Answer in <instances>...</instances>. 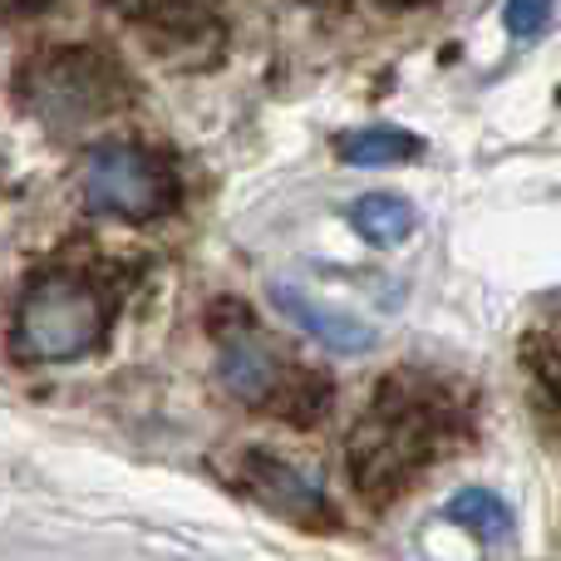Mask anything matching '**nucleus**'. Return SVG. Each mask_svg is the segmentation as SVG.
<instances>
[{
    "label": "nucleus",
    "instance_id": "1",
    "mask_svg": "<svg viewBox=\"0 0 561 561\" xmlns=\"http://www.w3.org/2000/svg\"><path fill=\"white\" fill-rule=\"evenodd\" d=\"M473 404L438 369H389L350 428V478L369 503H394L468 438Z\"/></svg>",
    "mask_w": 561,
    "mask_h": 561
},
{
    "label": "nucleus",
    "instance_id": "2",
    "mask_svg": "<svg viewBox=\"0 0 561 561\" xmlns=\"http://www.w3.org/2000/svg\"><path fill=\"white\" fill-rule=\"evenodd\" d=\"M222 385L256 414H272L280 424H320L335 399L330 379L296 359L286 345H276L266 330L232 325L222 330Z\"/></svg>",
    "mask_w": 561,
    "mask_h": 561
},
{
    "label": "nucleus",
    "instance_id": "3",
    "mask_svg": "<svg viewBox=\"0 0 561 561\" xmlns=\"http://www.w3.org/2000/svg\"><path fill=\"white\" fill-rule=\"evenodd\" d=\"M114 300L89 276L55 272L25 290L15 316V350L25 359H79L108 335Z\"/></svg>",
    "mask_w": 561,
    "mask_h": 561
},
{
    "label": "nucleus",
    "instance_id": "4",
    "mask_svg": "<svg viewBox=\"0 0 561 561\" xmlns=\"http://www.w3.org/2000/svg\"><path fill=\"white\" fill-rule=\"evenodd\" d=\"M20 99L30 104V114H35L39 124L84 128V124L108 118L114 108H124L128 89L104 55L55 49V55H39L35 65L20 75Z\"/></svg>",
    "mask_w": 561,
    "mask_h": 561
},
{
    "label": "nucleus",
    "instance_id": "5",
    "mask_svg": "<svg viewBox=\"0 0 561 561\" xmlns=\"http://www.w3.org/2000/svg\"><path fill=\"white\" fill-rule=\"evenodd\" d=\"M84 203L124 222H153L173 207V178L144 148H99L84 168Z\"/></svg>",
    "mask_w": 561,
    "mask_h": 561
},
{
    "label": "nucleus",
    "instance_id": "6",
    "mask_svg": "<svg viewBox=\"0 0 561 561\" xmlns=\"http://www.w3.org/2000/svg\"><path fill=\"white\" fill-rule=\"evenodd\" d=\"M108 5L173 65H203L222 45L213 0H108Z\"/></svg>",
    "mask_w": 561,
    "mask_h": 561
},
{
    "label": "nucleus",
    "instance_id": "7",
    "mask_svg": "<svg viewBox=\"0 0 561 561\" xmlns=\"http://www.w3.org/2000/svg\"><path fill=\"white\" fill-rule=\"evenodd\" d=\"M232 478L252 503H262L266 513L286 517V523L310 527V533L335 527V513H330L325 493H320L306 473H296V468L280 463V458H272V454H242V463H237Z\"/></svg>",
    "mask_w": 561,
    "mask_h": 561
},
{
    "label": "nucleus",
    "instance_id": "8",
    "mask_svg": "<svg viewBox=\"0 0 561 561\" xmlns=\"http://www.w3.org/2000/svg\"><path fill=\"white\" fill-rule=\"evenodd\" d=\"M272 300L300 335L320 340V345L340 350V355H365V350L375 345V330H369L359 316L335 310V306H320L316 296H306V290H296V286H272Z\"/></svg>",
    "mask_w": 561,
    "mask_h": 561
},
{
    "label": "nucleus",
    "instance_id": "9",
    "mask_svg": "<svg viewBox=\"0 0 561 561\" xmlns=\"http://www.w3.org/2000/svg\"><path fill=\"white\" fill-rule=\"evenodd\" d=\"M523 369H527V394H533L537 414L561 438V330H527Z\"/></svg>",
    "mask_w": 561,
    "mask_h": 561
},
{
    "label": "nucleus",
    "instance_id": "10",
    "mask_svg": "<svg viewBox=\"0 0 561 561\" xmlns=\"http://www.w3.org/2000/svg\"><path fill=\"white\" fill-rule=\"evenodd\" d=\"M350 222H355V232L365 237L369 247H399L414 237V207L404 203L399 193H369L355 203V213H350Z\"/></svg>",
    "mask_w": 561,
    "mask_h": 561
},
{
    "label": "nucleus",
    "instance_id": "11",
    "mask_svg": "<svg viewBox=\"0 0 561 561\" xmlns=\"http://www.w3.org/2000/svg\"><path fill=\"white\" fill-rule=\"evenodd\" d=\"M340 158L350 168H394L419 158V138L404 128H355L340 138Z\"/></svg>",
    "mask_w": 561,
    "mask_h": 561
},
{
    "label": "nucleus",
    "instance_id": "12",
    "mask_svg": "<svg viewBox=\"0 0 561 561\" xmlns=\"http://www.w3.org/2000/svg\"><path fill=\"white\" fill-rule=\"evenodd\" d=\"M448 523L468 527V533L478 537V542H503L507 533H513V513H507L503 497L483 493V488H468V493H458L454 503L444 507Z\"/></svg>",
    "mask_w": 561,
    "mask_h": 561
},
{
    "label": "nucleus",
    "instance_id": "13",
    "mask_svg": "<svg viewBox=\"0 0 561 561\" xmlns=\"http://www.w3.org/2000/svg\"><path fill=\"white\" fill-rule=\"evenodd\" d=\"M552 5H557V0H507L503 20H507V30H513L517 39H533V35H542V30H547Z\"/></svg>",
    "mask_w": 561,
    "mask_h": 561
},
{
    "label": "nucleus",
    "instance_id": "14",
    "mask_svg": "<svg viewBox=\"0 0 561 561\" xmlns=\"http://www.w3.org/2000/svg\"><path fill=\"white\" fill-rule=\"evenodd\" d=\"M385 5H424V0H385Z\"/></svg>",
    "mask_w": 561,
    "mask_h": 561
}]
</instances>
